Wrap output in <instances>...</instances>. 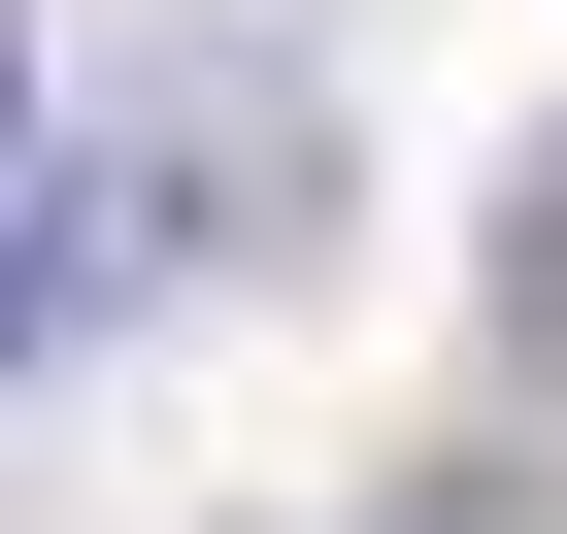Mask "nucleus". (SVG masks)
<instances>
[{
	"mask_svg": "<svg viewBox=\"0 0 567 534\" xmlns=\"http://www.w3.org/2000/svg\"><path fill=\"white\" fill-rule=\"evenodd\" d=\"M0 134H34V0H0Z\"/></svg>",
	"mask_w": 567,
	"mask_h": 534,
	"instance_id": "nucleus-1",
	"label": "nucleus"
}]
</instances>
